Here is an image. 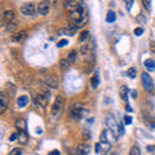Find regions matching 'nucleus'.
I'll return each instance as SVG.
<instances>
[{
  "label": "nucleus",
  "mask_w": 155,
  "mask_h": 155,
  "mask_svg": "<svg viewBox=\"0 0 155 155\" xmlns=\"http://www.w3.org/2000/svg\"><path fill=\"white\" fill-rule=\"evenodd\" d=\"M16 127H17V129H19V130H23V129L26 128L25 120H23V119H18L17 122H16Z\"/></svg>",
  "instance_id": "nucleus-23"
},
{
  "label": "nucleus",
  "mask_w": 155,
  "mask_h": 155,
  "mask_svg": "<svg viewBox=\"0 0 155 155\" xmlns=\"http://www.w3.org/2000/svg\"><path fill=\"white\" fill-rule=\"evenodd\" d=\"M21 12L22 14H25V16H28V17H31L35 14V5H34L32 3H26V4H23V5L21 7Z\"/></svg>",
  "instance_id": "nucleus-8"
},
{
  "label": "nucleus",
  "mask_w": 155,
  "mask_h": 155,
  "mask_svg": "<svg viewBox=\"0 0 155 155\" xmlns=\"http://www.w3.org/2000/svg\"><path fill=\"white\" fill-rule=\"evenodd\" d=\"M150 45H151V47H150V49H151V52H153L154 54H155V44H154V43H151V44H150Z\"/></svg>",
  "instance_id": "nucleus-38"
},
{
  "label": "nucleus",
  "mask_w": 155,
  "mask_h": 155,
  "mask_svg": "<svg viewBox=\"0 0 155 155\" xmlns=\"http://www.w3.org/2000/svg\"><path fill=\"white\" fill-rule=\"evenodd\" d=\"M115 19H116L115 12H114V11H109V12H107V16H106V22L113 23V22H115Z\"/></svg>",
  "instance_id": "nucleus-19"
},
{
  "label": "nucleus",
  "mask_w": 155,
  "mask_h": 155,
  "mask_svg": "<svg viewBox=\"0 0 155 155\" xmlns=\"http://www.w3.org/2000/svg\"><path fill=\"white\" fill-rule=\"evenodd\" d=\"M88 36H89V32H88V31H84V32H81L79 40H80V41H85L87 39H88Z\"/></svg>",
  "instance_id": "nucleus-28"
},
{
  "label": "nucleus",
  "mask_w": 155,
  "mask_h": 155,
  "mask_svg": "<svg viewBox=\"0 0 155 155\" xmlns=\"http://www.w3.org/2000/svg\"><path fill=\"white\" fill-rule=\"evenodd\" d=\"M69 44V41L66 40V39H62V40H60L58 41V44H57V47H60V48H62V47H65V45H67Z\"/></svg>",
  "instance_id": "nucleus-30"
},
{
  "label": "nucleus",
  "mask_w": 155,
  "mask_h": 155,
  "mask_svg": "<svg viewBox=\"0 0 155 155\" xmlns=\"http://www.w3.org/2000/svg\"><path fill=\"white\" fill-rule=\"evenodd\" d=\"M100 143H101V147H102L104 154H107L110 147H111L110 141L107 140V130H104V132L101 133V136H100Z\"/></svg>",
  "instance_id": "nucleus-5"
},
{
  "label": "nucleus",
  "mask_w": 155,
  "mask_h": 155,
  "mask_svg": "<svg viewBox=\"0 0 155 155\" xmlns=\"http://www.w3.org/2000/svg\"><path fill=\"white\" fill-rule=\"evenodd\" d=\"M76 30H78V27L69 26V27H65V28H62V30H60V32L61 34H65V35H75Z\"/></svg>",
  "instance_id": "nucleus-14"
},
{
  "label": "nucleus",
  "mask_w": 155,
  "mask_h": 155,
  "mask_svg": "<svg viewBox=\"0 0 155 155\" xmlns=\"http://www.w3.org/2000/svg\"><path fill=\"white\" fill-rule=\"evenodd\" d=\"M14 27H16V25H14V23H9L7 28H8V31H11V30H13Z\"/></svg>",
  "instance_id": "nucleus-37"
},
{
  "label": "nucleus",
  "mask_w": 155,
  "mask_h": 155,
  "mask_svg": "<svg viewBox=\"0 0 155 155\" xmlns=\"http://www.w3.org/2000/svg\"><path fill=\"white\" fill-rule=\"evenodd\" d=\"M147 149H149V151H153V150H154V146H149Z\"/></svg>",
  "instance_id": "nucleus-39"
},
{
  "label": "nucleus",
  "mask_w": 155,
  "mask_h": 155,
  "mask_svg": "<svg viewBox=\"0 0 155 155\" xmlns=\"http://www.w3.org/2000/svg\"><path fill=\"white\" fill-rule=\"evenodd\" d=\"M142 32H143V30H142L141 27H138V28H136V30H134V35L140 36V35H142Z\"/></svg>",
  "instance_id": "nucleus-33"
},
{
  "label": "nucleus",
  "mask_w": 155,
  "mask_h": 155,
  "mask_svg": "<svg viewBox=\"0 0 155 155\" xmlns=\"http://www.w3.org/2000/svg\"><path fill=\"white\" fill-rule=\"evenodd\" d=\"M45 83L51 87V88H57L58 87V79L56 78V75H49L45 78Z\"/></svg>",
  "instance_id": "nucleus-12"
},
{
  "label": "nucleus",
  "mask_w": 155,
  "mask_h": 155,
  "mask_svg": "<svg viewBox=\"0 0 155 155\" xmlns=\"http://www.w3.org/2000/svg\"><path fill=\"white\" fill-rule=\"evenodd\" d=\"M0 102H2V106H0V113H4L8 109V97L5 94V92H2L0 93Z\"/></svg>",
  "instance_id": "nucleus-11"
},
{
  "label": "nucleus",
  "mask_w": 155,
  "mask_h": 155,
  "mask_svg": "<svg viewBox=\"0 0 155 155\" xmlns=\"http://www.w3.org/2000/svg\"><path fill=\"white\" fill-rule=\"evenodd\" d=\"M18 137V134L17 133H13V134H11V142H13V141H16V138Z\"/></svg>",
  "instance_id": "nucleus-35"
},
{
  "label": "nucleus",
  "mask_w": 155,
  "mask_h": 155,
  "mask_svg": "<svg viewBox=\"0 0 155 155\" xmlns=\"http://www.w3.org/2000/svg\"><path fill=\"white\" fill-rule=\"evenodd\" d=\"M120 97H122L124 101H127V98H128V88L125 85L120 88Z\"/></svg>",
  "instance_id": "nucleus-22"
},
{
  "label": "nucleus",
  "mask_w": 155,
  "mask_h": 155,
  "mask_svg": "<svg viewBox=\"0 0 155 155\" xmlns=\"http://www.w3.org/2000/svg\"><path fill=\"white\" fill-rule=\"evenodd\" d=\"M48 155H61V153L58 151V150H53V151H51Z\"/></svg>",
  "instance_id": "nucleus-36"
},
{
  "label": "nucleus",
  "mask_w": 155,
  "mask_h": 155,
  "mask_svg": "<svg viewBox=\"0 0 155 155\" xmlns=\"http://www.w3.org/2000/svg\"><path fill=\"white\" fill-rule=\"evenodd\" d=\"M133 2H134V0H124V3H125V8H127L128 11H130V9H132Z\"/></svg>",
  "instance_id": "nucleus-29"
},
{
  "label": "nucleus",
  "mask_w": 155,
  "mask_h": 155,
  "mask_svg": "<svg viewBox=\"0 0 155 155\" xmlns=\"http://www.w3.org/2000/svg\"><path fill=\"white\" fill-rule=\"evenodd\" d=\"M35 101L40 106H45L48 104V94H45V96L44 94H39L36 98H35Z\"/></svg>",
  "instance_id": "nucleus-15"
},
{
  "label": "nucleus",
  "mask_w": 155,
  "mask_h": 155,
  "mask_svg": "<svg viewBox=\"0 0 155 155\" xmlns=\"http://www.w3.org/2000/svg\"><path fill=\"white\" fill-rule=\"evenodd\" d=\"M27 104H28V97L27 96H21L17 100V105L19 106V107H25V106H27Z\"/></svg>",
  "instance_id": "nucleus-17"
},
{
  "label": "nucleus",
  "mask_w": 155,
  "mask_h": 155,
  "mask_svg": "<svg viewBox=\"0 0 155 155\" xmlns=\"http://www.w3.org/2000/svg\"><path fill=\"white\" fill-rule=\"evenodd\" d=\"M141 80H142V85L145 87V89H146L147 92H153L154 91V81H153L151 76H150L147 72H142Z\"/></svg>",
  "instance_id": "nucleus-4"
},
{
  "label": "nucleus",
  "mask_w": 155,
  "mask_h": 155,
  "mask_svg": "<svg viewBox=\"0 0 155 155\" xmlns=\"http://www.w3.org/2000/svg\"><path fill=\"white\" fill-rule=\"evenodd\" d=\"M98 84H100V78H98V72H96L93 75V78L91 79V85L93 89H97L98 88Z\"/></svg>",
  "instance_id": "nucleus-16"
},
{
  "label": "nucleus",
  "mask_w": 155,
  "mask_h": 155,
  "mask_svg": "<svg viewBox=\"0 0 155 155\" xmlns=\"http://www.w3.org/2000/svg\"><path fill=\"white\" fill-rule=\"evenodd\" d=\"M145 67L149 71H155V62L153 60H146L145 61Z\"/></svg>",
  "instance_id": "nucleus-21"
},
{
  "label": "nucleus",
  "mask_w": 155,
  "mask_h": 155,
  "mask_svg": "<svg viewBox=\"0 0 155 155\" xmlns=\"http://www.w3.org/2000/svg\"><path fill=\"white\" fill-rule=\"evenodd\" d=\"M8 155H22V150L19 147H14L11 150V153H9Z\"/></svg>",
  "instance_id": "nucleus-27"
},
{
  "label": "nucleus",
  "mask_w": 155,
  "mask_h": 155,
  "mask_svg": "<svg viewBox=\"0 0 155 155\" xmlns=\"http://www.w3.org/2000/svg\"><path fill=\"white\" fill-rule=\"evenodd\" d=\"M129 155H141V150L137 145H134V146L130 147V151H129Z\"/></svg>",
  "instance_id": "nucleus-24"
},
{
  "label": "nucleus",
  "mask_w": 155,
  "mask_h": 155,
  "mask_svg": "<svg viewBox=\"0 0 155 155\" xmlns=\"http://www.w3.org/2000/svg\"><path fill=\"white\" fill-rule=\"evenodd\" d=\"M136 72H137V71H136L134 67H129L128 71H127V75L130 78V79H134V78H136Z\"/></svg>",
  "instance_id": "nucleus-26"
},
{
  "label": "nucleus",
  "mask_w": 155,
  "mask_h": 155,
  "mask_svg": "<svg viewBox=\"0 0 155 155\" xmlns=\"http://www.w3.org/2000/svg\"><path fill=\"white\" fill-rule=\"evenodd\" d=\"M67 60L70 61V64H75L76 60H78V53H76V51H71L69 53V56H67Z\"/></svg>",
  "instance_id": "nucleus-20"
},
{
  "label": "nucleus",
  "mask_w": 155,
  "mask_h": 155,
  "mask_svg": "<svg viewBox=\"0 0 155 155\" xmlns=\"http://www.w3.org/2000/svg\"><path fill=\"white\" fill-rule=\"evenodd\" d=\"M94 149H96V150H94V151H96L97 154H100L101 151H102V147H101V143H100V142H98V143H96V146H94Z\"/></svg>",
  "instance_id": "nucleus-32"
},
{
  "label": "nucleus",
  "mask_w": 155,
  "mask_h": 155,
  "mask_svg": "<svg viewBox=\"0 0 155 155\" xmlns=\"http://www.w3.org/2000/svg\"><path fill=\"white\" fill-rule=\"evenodd\" d=\"M124 123L125 124H130V123H132V118H130V116H124Z\"/></svg>",
  "instance_id": "nucleus-34"
},
{
  "label": "nucleus",
  "mask_w": 155,
  "mask_h": 155,
  "mask_svg": "<svg viewBox=\"0 0 155 155\" xmlns=\"http://www.w3.org/2000/svg\"><path fill=\"white\" fill-rule=\"evenodd\" d=\"M142 5L147 12H151V0H142Z\"/></svg>",
  "instance_id": "nucleus-25"
},
{
  "label": "nucleus",
  "mask_w": 155,
  "mask_h": 155,
  "mask_svg": "<svg viewBox=\"0 0 155 155\" xmlns=\"http://www.w3.org/2000/svg\"><path fill=\"white\" fill-rule=\"evenodd\" d=\"M85 113H87V109L81 102H76L74 105H71V107H70V115H71V118L75 120L83 119Z\"/></svg>",
  "instance_id": "nucleus-3"
},
{
  "label": "nucleus",
  "mask_w": 155,
  "mask_h": 155,
  "mask_svg": "<svg viewBox=\"0 0 155 155\" xmlns=\"http://www.w3.org/2000/svg\"><path fill=\"white\" fill-rule=\"evenodd\" d=\"M137 21L140 23H146V17H143V14H138V16H137Z\"/></svg>",
  "instance_id": "nucleus-31"
},
{
  "label": "nucleus",
  "mask_w": 155,
  "mask_h": 155,
  "mask_svg": "<svg viewBox=\"0 0 155 155\" xmlns=\"http://www.w3.org/2000/svg\"><path fill=\"white\" fill-rule=\"evenodd\" d=\"M26 38H27V31H18L16 35L13 36V40L17 41V43H21V41L25 40Z\"/></svg>",
  "instance_id": "nucleus-13"
},
{
  "label": "nucleus",
  "mask_w": 155,
  "mask_h": 155,
  "mask_svg": "<svg viewBox=\"0 0 155 155\" xmlns=\"http://www.w3.org/2000/svg\"><path fill=\"white\" fill-rule=\"evenodd\" d=\"M70 66H71V64H70L69 60H61L60 61V67H61L62 71H67L70 69Z\"/></svg>",
  "instance_id": "nucleus-18"
},
{
  "label": "nucleus",
  "mask_w": 155,
  "mask_h": 155,
  "mask_svg": "<svg viewBox=\"0 0 155 155\" xmlns=\"http://www.w3.org/2000/svg\"><path fill=\"white\" fill-rule=\"evenodd\" d=\"M84 4H79V7L74 11L70 12V22L72 23V26L74 27H79L81 23L85 22V11H84Z\"/></svg>",
  "instance_id": "nucleus-1"
},
{
  "label": "nucleus",
  "mask_w": 155,
  "mask_h": 155,
  "mask_svg": "<svg viewBox=\"0 0 155 155\" xmlns=\"http://www.w3.org/2000/svg\"><path fill=\"white\" fill-rule=\"evenodd\" d=\"M51 9V0H43V2L39 3L38 5V12L41 14V16H47L49 13Z\"/></svg>",
  "instance_id": "nucleus-7"
},
{
  "label": "nucleus",
  "mask_w": 155,
  "mask_h": 155,
  "mask_svg": "<svg viewBox=\"0 0 155 155\" xmlns=\"http://www.w3.org/2000/svg\"><path fill=\"white\" fill-rule=\"evenodd\" d=\"M14 21V12L13 11H7L4 12V16H3V23L4 25H9Z\"/></svg>",
  "instance_id": "nucleus-10"
},
{
  "label": "nucleus",
  "mask_w": 155,
  "mask_h": 155,
  "mask_svg": "<svg viewBox=\"0 0 155 155\" xmlns=\"http://www.w3.org/2000/svg\"><path fill=\"white\" fill-rule=\"evenodd\" d=\"M62 107H64V98H62L61 96H58L56 98V101H54V104H53V106H52V115L57 116L58 113L62 110Z\"/></svg>",
  "instance_id": "nucleus-6"
},
{
  "label": "nucleus",
  "mask_w": 155,
  "mask_h": 155,
  "mask_svg": "<svg viewBox=\"0 0 155 155\" xmlns=\"http://www.w3.org/2000/svg\"><path fill=\"white\" fill-rule=\"evenodd\" d=\"M106 125H107V128L111 130L113 137L115 140H118L119 136H120V127L118 125V122H116L115 116L113 114H107V115H106Z\"/></svg>",
  "instance_id": "nucleus-2"
},
{
  "label": "nucleus",
  "mask_w": 155,
  "mask_h": 155,
  "mask_svg": "<svg viewBox=\"0 0 155 155\" xmlns=\"http://www.w3.org/2000/svg\"><path fill=\"white\" fill-rule=\"evenodd\" d=\"M91 151V146L88 143H79L78 145V147H76V153L78 155H88Z\"/></svg>",
  "instance_id": "nucleus-9"
}]
</instances>
